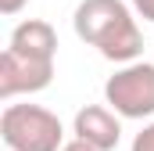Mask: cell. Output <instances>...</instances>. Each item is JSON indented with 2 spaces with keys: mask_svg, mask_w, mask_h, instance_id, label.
<instances>
[{
  "mask_svg": "<svg viewBox=\"0 0 154 151\" xmlns=\"http://www.w3.org/2000/svg\"><path fill=\"white\" fill-rule=\"evenodd\" d=\"M72 29L82 43L97 47V54L108 61L125 65L143 54V33L125 0H79Z\"/></svg>",
  "mask_w": 154,
  "mask_h": 151,
  "instance_id": "cell-1",
  "label": "cell"
},
{
  "mask_svg": "<svg viewBox=\"0 0 154 151\" xmlns=\"http://www.w3.org/2000/svg\"><path fill=\"white\" fill-rule=\"evenodd\" d=\"M0 137L7 151H61L65 148V126L61 119L43 104H14L0 112Z\"/></svg>",
  "mask_w": 154,
  "mask_h": 151,
  "instance_id": "cell-2",
  "label": "cell"
},
{
  "mask_svg": "<svg viewBox=\"0 0 154 151\" xmlns=\"http://www.w3.org/2000/svg\"><path fill=\"white\" fill-rule=\"evenodd\" d=\"M104 101L122 119H151L154 115V61H125L104 83Z\"/></svg>",
  "mask_w": 154,
  "mask_h": 151,
  "instance_id": "cell-3",
  "label": "cell"
},
{
  "mask_svg": "<svg viewBox=\"0 0 154 151\" xmlns=\"http://www.w3.org/2000/svg\"><path fill=\"white\" fill-rule=\"evenodd\" d=\"M50 79H54V61L29 58V54L4 47L0 54V97L4 101H14L22 94H39L50 86Z\"/></svg>",
  "mask_w": 154,
  "mask_h": 151,
  "instance_id": "cell-4",
  "label": "cell"
},
{
  "mask_svg": "<svg viewBox=\"0 0 154 151\" xmlns=\"http://www.w3.org/2000/svg\"><path fill=\"white\" fill-rule=\"evenodd\" d=\"M72 133L97 144L100 151H115L122 140V115L115 108H104V104H86L72 119Z\"/></svg>",
  "mask_w": 154,
  "mask_h": 151,
  "instance_id": "cell-5",
  "label": "cell"
},
{
  "mask_svg": "<svg viewBox=\"0 0 154 151\" xmlns=\"http://www.w3.org/2000/svg\"><path fill=\"white\" fill-rule=\"evenodd\" d=\"M7 47L18 50V54H29V58H47V61H54V58H57V33H54V25L43 22V18H25V22L14 25Z\"/></svg>",
  "mask_w": 154,
  "mask_h": 151,
  "instance_id": "cell-6",
  "label": "cell"
},
{
  "mask_svg": "<svg viewBox=\"0 0 154 151\" xmlns=\"http://www.w3.org/2000/svg\"><path fill=\"white\" fill-rule=\"evenodd\" d=\"M133 151H154V122H147V126L133 137Z\"/></svg>",
  "mask_w": 154,
  "mask_h": 151,
  "instance_id": "cell-7",
  "label": "cell"
},
{
  "mask_svg": "<svg viewBox=\"0 0 154 151\" xmlns=\"http://www.w3.org/2000/svg\"><path fill=\"white\" fill-rule=\"evenodd\" d=\"M133 4V11L143 18V22H154V0H129Z\"/></svg>",
  "mask_w": 154,
  "mask_h": 151,
  "instance_id": "cell-8",
  "label": "cell"
},
{
  "mask_svg": "<svg viewBox=\"0 0 154 151\" xmlns=\"http://www.w3.org/2000/svg\"><path fill=\"white\" fill-rule=\"evenodd\" d=\"M61 151H100L97 144H90V140H82V137H72V140H65V148Z\"/></svg>",
  "mask_w": 154,
  "mask_h": 151,
  "instance_id": "cell-9",
  "label": "cell"
},
{
  "mask_svg": "<svg viewBox=\"0 0 154 151\" xmlns=\"http://www.w3.org/2000/svg\"><path fill=\"white\" fill-rule=\"evenodd\" d=\"M25 4H29V0H0V11H4V14L11 18V14H18V11H22Z\"/></svg>",
  "mask_w": 154,
  "mask_h": 151,
  "instance_id": "cell-10",
  "label": "cell"
}]
</instances>
